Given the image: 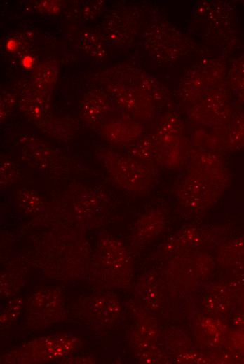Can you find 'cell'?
Listing matches in <instances>:
<instances>
[{
	"label": "cell",
	"instance_id": "obj_3",
	"mask_svg": "<svg viewBox=\"0 0 244 364\" xmlns=\"http://www.w3.org/2000/svg\"><path fill=\"white\" fill-rule=\"evenodd\" d=\"M226 191L209 178L187 167L173 186V193L179 205L195 214L208 210Z\"/></svg>",
	"mask_w": 244,
	"mask_h": 364
},
{
	"label": "cell",
	"instance_id": "obj_5",
	"mask_svg": "<svg viewBox=\"0 0 244 364\" xmlns=\"http://www.w3.org/2000/svg\"><path fill=\"white\" fill-rule=\"evenodd\" d=\"M227 87L212 90L190 104L187 112L190 120L205 127L226 125L236 109L231 102Z\"/></svg>",
	"mask_w": 244,
	"mask_h": 364
},
{
	"label": "cell",
	"instance_id": "obj_4",
	"mask_svg": "<svg viewBox=\"0 0 244 364\" xmlns=\"http://www.w3.org/2000/svg\"><path fill=\"white\" fill-rule=\"evenodd\" d=\"M227 70L222 58H206L187 70L178 88L180 99L190 104L209 91L227 86Z\"/></svg>",
	"mask_w": 244,
	"mask_h": 364
},
{
	"label": "cell",
	"instance_id": "obj_9",
	"mask_svg": "<svg viewBox=\"0 0 244 364\" xmlns=\"http://www.w3.org/2000/svg\"><path fill=\"white\" fill-rule=\"evenodd\" d=\"M225 233L226 230L222 227L209 230L189 225L169 238L162 250L166 254H180L190 248L203 246L208 241L220 239Z\"/></svg>",
	"mask_w": 244,
	"mask_h": 364
},
{
	"label": "cell",
	"instance_id": "obj_18",
	"mask_svg": "<svg viewBox=\"0 0 244 364\" xmlns=\"http://www.w3.org/2000/svg\"><path fill=\"white\" fill-rule=\"evenodd\" d=\"M18 170L11 162H4L1 166V183L10 184L18 178Z\"/></svg>",
	"mask_w": 244,
	"mask_h": 364
},
{
	"label": "cell",
	"instance_id": "obj_6",
	"mask_svg": "<svg viewBox=\"0 0 244 364\" xmlns=\"http://www.w3.org/2000/svg\"><path fill=\"white\" fill-rule=\"evenodd\" d=\"M150 54L161 62L179 59L190 48L187 36L167 21H160L148 29L146 37Z\"/></svg>",
	"mask_w": 244,
	"mask_h": 364
},
{
	"label": "cell",
	"instance_id": "obj_14",
	"mask_svg": "<svg viewBox=\"0 0 244 364\" xmlns=\"http://www.w3.org/2000/svg\"><path fill=\"white\" fill-rule=\"evenodd\" d=\"M112 16V30L107 36L114 43L126 44L132 40L137 29V21L132 10H118Z\"/></svg>",
	"mask_w": 244,
	"mask_h": 364
},
{
	"label": "cell",
	"instance_id": "obj_15",
	"mask_svg": "<svg viewBox=\"0 0 244 364\" xmlns=\"http://www.w3.org/2000/svg\"><path fill=\"white\" fill-rule=\"evenodd\" d=\"M218 261L224 267L244 269V233L222 244Z\"/></svg>",
	"mask_w": 244,
	"mask_h": 364
},
{
	"label": "cell",
	"instance_id": "obj_8",
	"mask_svg": "<svg viewBox=\"0 0 244 364\" xmlns=\"http://www.w3.org/2000/svg\"><path fill=\"white\" fill-rule=\"evenodd\" d=\"M222 154L191 146L187 167L198 172L227 190L231 183V174Z\"/></svg>",
	"mask_w": 244,
	"mask_h": 364
},
{
	"label": "cell",
	"instance_id": "obj_2",
	"mask_svg": "<svg viewBox=\"0 0 244 364\" xmlns=\"http://www.w3.org/2000/svg\"><path fill=\"white\" fill-rule=\"evenodd\" d=\"M158 167L169 170L186 168L191 148L181 118L174 112L165 113L151 135Z\"/></svg>",
	"mask_w": 244,
	"mask_h": 364
},
{
	"label": "cell",
	"instance_id": "obj_16",
	"mask_svg": "<svg viewBox=\"0 0 244 364\" xmlns=\"http://www.w3.org/2000/svg\"><path fill=\"white\" fill-rule=\"evenodd\" d=\"M36 148H33L30 145L25 144L24 155L26 156L25 160L29 162L31 165L35 166L36 168L51 171V169L57 167L60 165L57 162V154L50 149L51 148L46 147L42 144H36Z\"/></svg>",
	"mask_w": 244,
	"mask_h": 364
},
{
	"label": "cell",
	"instance_id": "obj_10",
	"mask_svg": "<svg viewBox=\"0 0 244 364\" xmlns=\"http://www.w3.org/2000/svg\"><path fill=\"white\" fill-rule=\"evenodd\" d=\"M102 136L116 146H128L142 137V122L126 116L108 120L100 126Z\"/></svg>",
	"mask_w": 244,
	"mask_h": 364
},
{
	"label": "cell",
	"instance_id": "obj_7",
	"mask_svg": "<svg viewBox=\"0 0 244 364\" xmlns=\"http://www.w3.org/2000/svg\"><path fill=\"white\" fill-rule=\"evenodd\" d=\"M120 76L108 85V90L115 104L127 116L140 122L151 119L154 114L155 103L152 99L137 85Z\"/></svg>",
	"mask_w": 244,
	"mask_h": 364
},
{
	"label": "cell",
	"instance_id": "obj_13",
	"mask_svg": "<svg viewBox=\"0 0 244 364\" xmlns=\"http://www.w3.org/2000/svg\"><path fill=\"white\" fill-rule=\"evenodd\" d=\"M111 110V103L106 94L92 92L86 95L80 106L81 118L86 124L100 122Z\"/></svg>",
	"mask_w": 244,
	"mask_h": 364
},
{
	"label": "cell",
	"instance_id": "obj_12",
	"mask_svg": "<svg viewBox=\"0 0 244 364\" xmlns=\"http://www.w3.org/2000/svg\"><path fill=\"white\" fill-rule=\"evenodd\" d=\"M166 216L161 209H154L144 214L137 222L133 234L135 244H144L156 237L163 230Z\"/></svg>",
	"mask_w": 244,
	"mask_h": 364
},
{
	"label": "cell",
	"instance_id": "obj_11",
	"mask_svg": "<svg viewBox=\"0 0 244 364\" xmlns=\"http://www.w3.org/2000/svg\"><path fill=\"white\" fill-rule=\"evenodd\" d=\"M213 128L220 138L222 152H233L244 148V111L236 109L226 125Z\"/></svg>",
	"mask_w": 244,
	"mask_h": 364
},
{
	"label": "cell",
	"instance_id": "obj_1",
	"mask_svg": "<svg viewBox=\"0 0 244 364\" xmlns=\"http://www.w3.org/2000/svg\"><path fill=\"white\" fill-rule=\"evenodd\" d=\"M97 156L111 183L126 192L137 195L147 193L158 181V169L128 153L103 149Z\"/></svg>",
	"mask_w": 244,
	"mask_h": 364
},
{
	"label": "cell",
	"instance_id": "obj_17",
	"mask_svg": "<svg viewBox=\"0 0 244 364\" xmlns=\"http://www.w3.org/2000/svg\"><path fill=\"white\" fill-rule=\"evenodd\" d=\"M229 89L237 99L244 103V52L238 57L227 70Z\"/></svg>",
	"mask_w": 244,
	"mask_h": 364
}]
</instances>
